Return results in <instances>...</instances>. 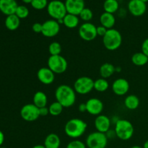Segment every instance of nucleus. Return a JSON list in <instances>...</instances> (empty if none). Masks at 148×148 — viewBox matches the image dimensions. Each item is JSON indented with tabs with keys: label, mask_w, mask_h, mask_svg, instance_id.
Returning a JSON list of instances; mask_svg holds the SVG:
<instances>
[{
	"label": "nucleus",
	"mask_w": 148,
	"mask_h": 148,
	"mask_svg": "<svg viewBox=\"0 0 148 148\" xmlns=\"http://www.w3.org/2000/svg\"><path fill=\"white\" fill-rule=\"evenodd\" d=\"M55 98L64 108H69L75 103L76 92L72 87L67 85H61L56 89Z\"/></svg>",
	"instance_id": "nucleus-1"
},
{
	"label": "nucleus",
	"mask_w": 148,
	"mask_h": 148,
	"mask_svg": "<svg viewBox=\"0 0 148 148\" xmlns=\"http://www.w3.org/2000/svg\"><path fill=\"white\" fill-rule=\"evenodd\" d=\"M88 124L80 119L75 118L69 120L64 126V132L70 138L77 139L85 134Z\"/></svg>",
	"instance_id": "nucleus-2"
},
{
	"label": "nucleus",
	"mask_w": 148,
	"mask_h": 148,
	"mask_svg": "<svg viewBox=\"0 0 148 148\" xmlns=\"http://www.w3.org/2000/svg\"><path fill=\"white\" fill-rule=\"evenodd\" d=\"M115 134L121 140H129L134 134V129L132 124L127 119H118L115 123Z\"/></svg>",
	"instance_id": "nucleus-3"
},
{
	"label": "nucleus",
	"mask_w": 148,
	"mask_h": 148,
	"mask_svg": "<svg viewBox=\"0 0 148 148\" xmlns=\"http://www.w3.org/2000/svg\"><path fill=\"white\" fill-rule=\"evenodd\" d=\"M103 43L108 50H116L122 43V36L121 33L114 28L108 29L106 34L103 37Z\"/></svg>",
	"instance_id": "nucleus-4"
},
{
	"label": "nucleus",
	"mask_w": 148,
	"mask_h": 148,
	"mask_svg": "<svg viewBox=\"0 0 148 148\" xmlns=\"http://www.w3.org/2000/svg\"><path fill=\"white\" fill-rule=\"evenodd\" d=\"M47 12L53 20L63 19L67 14L65 4L60 0H52L47 6Z\"/></svg>",
	"instance_id": "nucleus-5"
},
{
	"label": "nucleus",
	"mask_w": 148,
	"mask_h": 148,
	"mask_svg": "<svg viewBox=\"0 0 148 148\" xmlns=\"http://www.w3.org/2000/svg\"><path fill=\"white\" fill-rule=\"evenodd\" d=\"M106 134L96 131L90 133L86 138V146L88 148H106L108 144Z\"/></svg>",
	"instance_id": "nucleus-6"
},
{
	"label": "nucleus",
	"mask_w": 148,
	"mask_h": 148,
	"mask_svg": "<svg viewBox=\"0 0 148 148\" xmlns=\"http://www.w3.org/2000/svg\"><path fill=\"white\" fill-rule=\"evenodd\" d=\"M48 67L54 74L60 75L66 70L68 63L66 59L61 55L50 56L47 62Z\"/></svg>",
	"instance_id": "nucleus-7"
},
{
	"label": "nucleus",
	"mask_w": 148,
	"mask_h": 148,
	"mask_svg": "<svg viewBox=\"0 0 148 148\" xmlns=\"http://www.w3.org/2000/svg\"><path fill=\"white\" fill-rule=\"evenodd\" d=\"M73 88L76 93L86 95L94 89V80L89 77H80L75 80Z\"/></svg>",
	"instance_id": "nucleus-8"
},
{
	"label": "nucleus",
	"mask_w": 148,
	"mask_h": 148,
	"mask_svg": "<svg viewBox=\"0 0 148 148\" xmlns=\"http://www.w3.org/2000/svg\"><path fill=\"white\" fill-rule=\"evenodd\" d=\"M20 116L27 122L36 121L40 117L39 108L33 103L25 104L20 109Z\"/></svg>",
	"instance_id": "nucleus-9"
},
{
	"label": "nucleus",
	"mask_w": 148,
	"mask_h": 148,
	"mask_svg": "<svg viewBox=\"0 0 148 148\" xmlns=\"http://www.w3.org/2000/svg\"><path fill=\"white\" fill-rule=\"evenodd\" d=\"M96 28L95 25L89 22L83 23L80 25L78 31L79 37L85 41H92L98 36Z\"/></svg>",
	"instance_id": "nucleus-10"
},
{
	"label": "nucleus",
	"mask_w": 148,
	"mask_h": 148,
	"mask_svg": "<svg viewBox=\"0 0 148 148\" xmlns=\"http://www.w3.org/2000/svg\"><path fill=\"white\" fill-rule=\"evenodd\" d=\"M60 31V25L56 20H48L42 23L41 34L46 38H53L57 36Z\"/></svg>",
	"instance_id": "nucleus-11"
},
{
	"label": "nucleus",
	"mask_w": 148,
	"mask_h": 148,
	"mask_svg": "<svg viewBox=\"0 0 148 148\" xmlns=\"http://www.w3.org/2000/svg\"><path fill=\"white\" fill-rule=\"evenodd\" d=\"M87 112L92 116H98L103 110V103L100 99L96 98H90L85 103Z\"/></svg>",
	"instance_id": "nucleus-12"
},
{
	"label": "nucleus",
	"mask_w": 148,
	"mask_h": 148,
	"mask_svg": "<svg viewBox=\"0 0 148 148\" xmlns=\"http://www.w3.org/2000/svg\"><path fill=\"white\" fill-rule=\"evenodd\" d=\"M128 10L134 17H140L145 13L147 5L141 0H130L128 3Z\"/></svg>",
	"instance_id": "nucleus-13"
},
{
	"label": "nucleus",
	"mask_w": 148,
	"mask_h": 148,
	"mask_svg": "<svg viewBox=\"0 0 148 148\" xmlns=\"http://www.w3.org/2000/svg\"><path fill=\"white\" fill-rule=\"evenodd\" d=\"M112 90L116 95L122 96L126 95L130 90V83L124 78H118L112 84Z\"/></svg>",
	"instance_id": "nucleus-14"
},
{
	"label": "nucleus",
	"mask_w": 148,
	"mask_h": 148,
	"mask_svg": "<svg viewBox=\"0 0 148 148\" xmlns=\"http://www.w3.org/2000/svg\"><path fill=\"white\" fill-rule=\"evenodd\" d=\"M64 4L67 13L77 16L85 7L84 0H66Z\"/></svg>",
	"instance_id": "nucleus-15"
},
{
	"label": "nucleus",
	"mask_w": 148,
	"mask_h": 148,
	"mask_svg": "<svg viewBox=\"0 0 148 148\" xmlns=\"http://www.w3.org/2000/svg\"><path fill=\"white\" fill-rule=\"evenodd\" d=\"M111 121L107 116L100 114L97 116L94 121V125L96 130L99 132L106 134L110 130Z\"/></svg>",
	"instance_id": "nucleus-16"
},
{
	"label": "nucleus",
	"mask_w": 148,
	"mask_h": 148,
	"mask_svg": "<svg viewBox=\"0 0 148 148\" xmlns=\"http://www.w3.org/2000/svg\"><path fill=\"white\" fill-rule=\"evenodd\" d=\"M37 77L39 82L43 85H50L55 79V74L49 67H42L37 72Z\"/></svg>",
	"instance_id": "nucleus-17"
},
{
	"label": "nucleus",
	"mask_w": 148,
	"mask_h": 148,
	"mask_svg": "<svg viewBox=\"0 0 148 148\" xmlns=\"http://www.w3.org/2000/svg\"><path fill=\"white\" fill-rule=\"evenodd\" d=\"M17 7L15 0H0V11L7 16L15 14Z\"/></svg>",
	"instance_id": "nucleus-18"
},
{
	"label": "nucleus",
	"mask_w": 148,
	"mask_h": 148,
	"mask_svg": "<svg viewBox=\"0 0 148 148\" xmlns=\"http://www.w3.org/2000/svg\"><path fill=\"white\" fill-rule=\"evenodd\" d=\"M43 145L46 148H59L61 145L60 137L55 133H51L45 138Z\"/></svg>",
	"instance_id": "nucleus-19"
},
{
	"label": "nucleus",
	"mask_w": 148,
	"mask_h": 148,
	"mask_svg": "<svg viewBox=\"0 0 148 148\" xmlns=\"http://www.w3.org/2000/svg\"><path fill=\"white\" fill-rule=\"evenodd\" d=\"M100 23H101V25L103 26L108 30V29L113 28L115 25L116 18L114 14L104 12L100 17Z\"/></svg>",
	"instance_id": "nucleus-20"
},
{
	"label": "nucleus",
	"mask_w": 148,
	"mask_h": 148,
	"mask_svg": "<svg viewBox=\"0 0 148 148\" xmlns=\"http://www.w3.org/2000/svg\"><path fill=\"white\" fill-rule=\"evenodd\" d=\"M4 24H5V27L9 30L14 31L20 27V19L15 14L8 15L6 17Z\"/></svg>",
	"instance_id": "nucleus-21"
},
{
	"label": "nucleus",
	"mask_w": 148,
	"mask_h": 148,
	"mask_svg": "<svg viewBox=\"0 0 148 148\" xmlns=\"http://www.w3.org/2000/svg\"><path fill=\"white\" fill-rule=\"evenodd\" d=\"M48 103V98L46 94L43 91H37L33 98V103L38 108L46 107Z\"/></svg>",
	"instance_id": "nucleus-22"
},
{
	"label": "nucleus",
	"mask_w": 148,
	"mask_h": 148,
	"mask_svg": "<svg viewBox=\"0 0 148 148\" xmlns=\"http://www.w3.org/2000/svg\"><path fill=\"white\" fill-rule=\"evenodd\" d=\"M79 17L77 15H75V14L67 13L66 16L63 18V24L64 25L65 27L69 29H73L77 27L79 25Z\"/></svg>",
	"instance_id": "nucleus-23"
},
{
	"label": "nucleus",
	"mask_w": 148,
	"mask_h": 148,
	"mask_svg": "<svg viewBox=\"0 0 148 148\" xmlns=\"http://www.w3.org/2000/svg\"><path fill=\"white\" fill-rule=\"evenodd\" d=\"M114 72H116V66H114L112 64L104 63L100 67V75L101 77L104 79L111 77Z\"/></svg>",
	"instance_id": "nucleus-24"
},
{
	"label": "nucleus",
	"mask_w": 148,
	"mask_h": 148,
	"mask_svg": "<svg viewBox=\"0 0 148 148\" xmlns=\"http://www.w3.org/2000/svg\"><path fill=\"white\" fill-rule=\"evenodd\" d=\"M124 106L129 110H135L140 106V99L135 95H130L124 99Z\"/></svg>",
	"instance_id": "nucleus-25"
},
{
	"label": "nucleus",
	"mask_w": 148,
	"mask_h": 148,
	"mask_svg": "<svg viewBox=\"0 0 148 148\" xmlns=\"http://www.w3.org/2000/svg\"><path fill=\"white\" fill-rule=\"evenodd\" d=\"M132 62L134 65L138 66H144L148 62V56L143 52H137L132 56Z\"/></svg>",
	"instance_id": "nucleus-26"
},
{
	"label": "nucleus",
	"mask_w": 148,
	"mask_h": 148,
	"mask_svg": "<svg viewBox=\"0 0 148 148\" xmlns=\"http://www.w3.org/2000/svg\"><path fill=\"white\" fill-rule=\"evenodd\" d=\"M119 8V4L117 0H106L103 3V9L106 12L114 13L116 12Z\"/></svg>",
	"instance_id": "nucleus-27"
},
{
	"label": "nucleus",
	"mask_w": 148,
	"mask_h": 148,
	"mask_svg": "<svg viewBox=\"0 0 148 148\" xmlns=\"http://www.w3.org/2000/svg\"><path fill=\"white\" fill-rule=\"evenodd\" d=\"M109 88V83L108 80L104 78H98L94 80V90L99 92H103Z\"/></svg>",
	"instance_id": "nucleus-28"
},
{
	"label": "nucleus",
	"mask_w": 148,
	"mask_h": 148,
	"mask_svg": "<svg viewBox=\"0 0 148 148\" xmlns=\"http://www.w3.org/2000/svg\"><path fill=\"white\" fill-rule=\"evenodd\" d=\"M64 109V107L57 101L53 102L49 107V114L53 116H59L62 113Z\"/></svg>",
	"instance_id": "nucleus-29"
},
{
	"label": "nucleus",
	"mask_w": 148,
	"mask_h": 148,
	"mask_svg": "<svg viewBox=\"0 0 148 148\" xmlns=\"http://www.w3.org/2000/svg\"><path fill=\"white\" fill-rule=\"evenodd\" d=\"M62 50V46H61V44L59 42H52L49 46V52L50 53V56L60 55Z\"/></svg>",
	"instance_id": "nucleus-30"
},
{
	"label": "nucleus",
	"mask_w": 148,
	"mask_h": 148,
	"mask_svg": "<svg viewBox=\"0 0 148 148\" xmlns=\"http://www.w3.org/2000/svg\"><path fill=\"white\" fill-rule=\"evenodd\" d=\"M15 14L20 20L27 18L29 15L28 8L25 5H18L17 10H16Z\"/></svg>",
	"instance_id": "nucleus-31"
},
{
	"label": "nucleus",
	"mask_w": 148,
	"mask_h": 148,
	"mask_svg": "<svg viewBox=\"0 0 148 148\" xmlns=\"http://www.w3.org/2000/svg\"><path fill=\"white\" fill-rule=\"evenodd\" d=\"M79 17L82 20L85 21V23H88V22L90 21L92 19V17H93V13H92V10L90 8H87V7H85V8L82 10V11L81 12L80 14H79Z\"/></svg>",
	"instance_id": "nucleus-32"
},
{
	"label": "nucleus",
	"mask_w": 148,
	"mask_h": 148,
	"mask_svg": "<svg viewBox=\"0 0 148 148\" xmlns=\"http://www.w3.org/2000/svg\"><path fill=\"white\" fill-rule=\"evenodd\" d=\"M48 4V0H33L30 4L35 10H42L47 7Z\"/></svg>",
	"instance_id": "nucleus-33"
},
{
	"label": "nucleus",
	"mask_w": 148,
	"mask_h": 148,
	"mask_svg": "<svg viewBox=\"0 0 148 148\" xmlns=\"http://www.w3.org/2000/svg\"><path fill=\"white\" fill-rule=\"evenodd\" d=\"M86 144L78 140H74L68 143L66 148H86Z\"/></svg>",
	"instance_id": "nucleus-34"
},
{
	"label": "nucleus",
	"mask_w": 148,
	"mask_h": 148,
	"mask_svg": "<svg viewBox=\"0 0 148 148\" xmlns=\"http://www.w3.org/2000/svg\"><path fill=\"white\" fill-rule=\"evenodd\" d=\"M97 30V35L99 36H101V37H103L106 34L107 31H108V29L106 28L105 27L102 25L98 26L96 28Z\"/></svg>",
	"instance_id": "nucleus-35"
},
{
	"label": "nucleus",
	"mask_w": 148,
	"mask_h": 148,
	"mask_svg": "<svg viewBox=\"0 0 148 148\" xmlns=\"http://www.w3.org/2000/svg\"><path fill=\"white\" fill-rule=\"evenodd\" d=\"M32 30L36 33H41L42 24L40 23H36L32 25Z\"/></svg>",
	"instance_id": "nucleus-36"
},
{
	"label": "nucleus",
	"mask_w": 148,
	"mask_h": 148,
	"mask_svg": "<svg viewBox=\"0 0 148 148\" xmlns=\"http://www.w3.org/2000/svg\"><path fill=\"white\" fill-rule=\"evenodd\" d=\"M141 49H142V52H143V53H145L146 56H148V38H146L145 40H144V41L143 42V43H142Z\"/></svg>",
	"instance_id": "nucleus-37"
},
{
	"label": "nucleus",
	"mask_w": 148,
	"mask_h": 148,
	"mask_svg": "<svg viewBox=\"0 0 148 148\" xmlns=\"http://www.w3.org/2000/svg\"><path fill=\"white\" fill-rule=\"evenodd\" d=\"M39 114L40 116H46L49 114V110L48 107H43L39 108Z\"/></svg>",
	"instance_id": "nucleus-38"
},
{
	"label": "nucleus",
	"mask_w": 148,
	"mask_h": 148,
	"mask_svg": "<svg viewBox=\"0 0 148 148\" xmlns=\"http://www.w3.org/2000/svg\"><path fill=\"white\" fill-rule=\"evenodd\" d=\"M79 111H80V112H85V111H87V108H86V104H85V103H82L81 104H79Z\"/></svg>",
	"instance_id": "nucleus-39"
},
{
	"label": "nucleus",
	"mask_w": 148,
	"mask_h": 148,
	"mask_svg": "<svg viewBox=\"0 0 148 148\" xmlns=\"http://www.w3.org/2000/svg\"><path fill=\"white\" fill-rule=\"evenodd\" d=\"M4 134L0 130V147L2 145V144L4 143Z\"/></svg>",
	"instance_id": "nucleus-40"
},
{
	"label": "nucleus",
	"mask_w": 148,
	"mask_h": 148,
	"mask_svg": "<svg viewBox=\"0 0 148 148\" xmlns=\"http://www.w3.org/2000/svg\"><path fill=\"white\" fill-rule=\"evenodd\" d=\"M32 148H46V147L43 145H37L33 146Z\"/></svg>",
	"instance_id": "nucleus-41"
},
{
	"label": "nucleus",
	"mask_w": 148,
	"mask_h": 148,
	"mask_svg": "<svg viewBox=\"0 0 148 148\" xmlns=\"http://www.w3.org/2000/svg\"><path fill=\"white\" fill-rule=\"evenodd\" d=\"M22 1H23L25 4H31L33 0H22Z\"/></svg>",
	"instance_id": "nucleus-42"
},
{
	"label": "nucleus",
	"mask_w": 148,
	"mask_h": 148,
	"mask_svg": "<svg viewBox=\"0 0 148 148\" xmlns=\"http://www.w3.org/2000/svg\"><path fill=\"white\" fill-rule=\"evenodd\" d=\"M143 148H148V140H146L145 142L144 145H143Z\"/></svg>",
	"instance_id": "nucleus-43"
},
{
	"label": "nucleus",
	"mask_w": 148,
	"mask_h": 148,
	"mask_svg": "<svg viewBox=\"0 0 148 148\" xmlns=\"http://www.w3.org/2000/svg\"><path fill=\"white\" fill-rule=\"evenodd\" d=\"M121 67H116V72H121Z\"/></svg>",
	"instance_id": "nucleus-44"
},
{
	"label": "nucleus",
	"mask_w": 148,
	"mask_h": 148,
	"mask_svg": "<svg viewBox=\"0 0 148 148\" xmlns=\"http://www.w3.org/2000/svg\"><path fill=\"white\" fill-rule=\"evenodd\" d=\"M130 148H143V147H140V146H138V145H134V146H132V147H131Z\"/></svg>",
	"instance_id": "nucleus-45"
},
{
	"label": "nucleus",
	"mask_w": 148,
	"mask_h": 148,
	"mask_svg": "<svg viewBox=\"0 0 148 148\" xmlns=\"http://www.w3.org/2000/svg\"><path fill=\"white\" fill-rule=\"evenodd\" d=\"M141 1H143V2H145V3L148 2V0H141Z\"/></svg>",
	"instance_id": "nucleus-46"
},
{
	"label": "nucleus",
	"mask_w": 148,
	"mask_h": 148,
	"mask_svg": "<svg viewBox=\"0 0 148 148\" xmlns=\"http://www.w3.org/2000/svg\"><path fill=\"white\" fill-rule=\"evenodd\" d=\"M0 148H6V147H0Z\"/></svg>",
	"instance_id": "nucleus-47"
}]
</instances>
